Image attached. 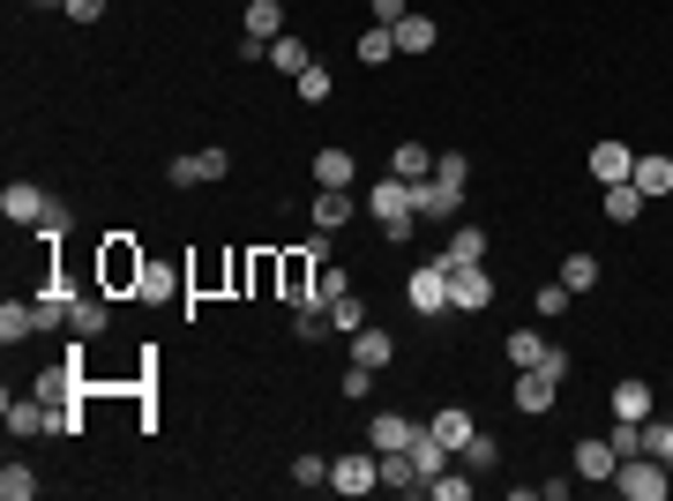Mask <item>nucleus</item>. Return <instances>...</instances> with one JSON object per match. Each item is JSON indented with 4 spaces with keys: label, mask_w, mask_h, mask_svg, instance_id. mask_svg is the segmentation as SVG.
<instances>
[{
    "label": "nucleus",
    "mask_w": 673,
    "mask_h": 501,
    "mask_svg": "<svg viewBox=\"0 0 673 501\" xmlns=\"http://www.w3.org/2000/svg\"><path fill=\"white\" fill-rule=\"evenodd\" d=\"M367 217L381 225V240H389V248H404V240H412V225H420V209H412V180H397V172H389V180H375Z\"/></svg>",
    "instance_id": "f257e3e1"
},
{
    "label": "nucleus",
    "mask_w": 673,
    "mask_h": 501,
    "mask_svg": "<svg viewBox=\"0 0 673 501\" xmlns=\"http://www.w3.org/2000/svg\"><path fill=\"white\" fill-rule=\"evenodd\" d=\"M614 494H629V501H666V494H673V464H659L651 449H636V457L614 464Z\"/></svg>",
    "instance_id": "f03ea898"
},
{
    "label": "nucleus",
    "mask_w": 673,
    "mask_h": 501,
    "mask_svg": "<svg viewBox=\"0 0 673 501\" xmlns=\"http://www.w3.org/2000/svg\"><path fill=\"white\" fill-rule=\"evenodd\" d=\"M142 262H150V254L135 248L127 232H113V240L98 248V293H105V299H113V293H135V285H142Z\"/></svg>",
    "instance_id": "7ed1b4c3"
},
{
    "label": "nucleus",
    "mask_w": 673,
    "mask_h": 501,
    "mask_svg": "<svg viewBox=\"0 0 673 501\" xmlns=\"http://www.w3.org/2000/svg\"><path fill=\"white\" fill-rule=\"evenodd\" d=\"M569 382V352H554L547 367H516V412H554V389Z\"/></svg>",
    "instance_id": "20e7f679"
},
{
    "label": "nucleus",
    "mask_w": 673,
    "mask_h": 501,
    "mask_svg": "<svg viewBox=\"0 0 673 501\" xmlns=\"http://www.w3.org/2000/svg\"><path fill=\"white\" fill-rule=\"evenodd\" d=\"M404 307H412V315H426V322H434V315H449V270H442V254H434V262H420V270L404 277Z\"/></svg>",
    "instance_id": "39448f33"
},
{
    "label": "nucleus",
    "mask_w": 673,
    "mask_h": 501,
    "mask_svg": "<svg viewBox=\"0 0 673 501\" xmlns=\"http://www.w3.org/2000/svg\"><path fill=\"white\" fill-rule=\"evenodd\" d=\"M0 217H8V225H45V217H53V195H45L38 180H8V187H0Z\"/></svg>",
    "instance_id": "423d86ee"
},
{
    "label": "nucleus",
    "mask_w": 673,
    "mask_h": 501,
    "mask_svg": "<svg viewBox=\"0 0 673 501\" xmlns=\"http://www.w3.org/2000/svg\"><path fill=\"white\" fill-rule=\"evenodd\" d=\"M449 307H457V315H479V307H494V270H487V262H471V270H449Z\"/></svg>",
    "instance_id": "0eeeda50"
},
{
    "label": "nucleus",
    "mask_w": 673,
    "mask_h": 501,
    "mask_svg": "<svg viewBox=\"0 0 673 501\" xmlns=\"http://www.w3.org/2000/svg\"><path fill=\"white\" fill-rule=\"evenodd\" d=\"M330 487H336V494H375V487H381V457H375V449L336 457V464H330Z\"/></svg>",
    "instance_id": "6e6552de"
},
{
    "label": "nucleus",
    "mask_w": 673,
    "mask_h": 501,
    "mask_svg": "<svg viewBox=\"0 0 673 501\" xmlns=\"http://www.w3.org/2000/svg\"><path fill=\"white\" fill-rule=\"evenodd\" d=\"M315 270H322V262H315L307 248L277 254V285H285V299H293V307H307V299H315Z\"/></svg>",
    "instance_id": "1a4fd4ad"
},
{
    "label": "nucleus",
    "mask_w": 673,
    "mask_h": 501,
    "mask_svg": "<svg viewBox=\"0 0 673 501\" xmlns=\"http://www.w3.org/2000/svg\"><path fill=\"white\" fill-rule=\"evenodd\" d=\"M367 442H375V457H389V449H412V442H420V419L375 412V419H367Z\"/></svg>",
    "instance_id": "9d476101"
},
{
    "label": "nucleus",
    "mask_w": 673,
    "mask_h": 501,
    "mask_svg": "<svg viewBox=\"0 0 673 501\" xmlns=\"http://www.w3.org/2000/svg\"><path fill=\"white\" fill-rule=\"evenodd\" d=\"M412 209H420L426 225H434V217H457L464 187H449V180H412Z\"/></svg>",
    "instance_id": "9b49d317"
},
{
    "label": "nucleus",
    "mask_w": 673,
    "mask_h": 501,
    "mask_svg": "<svg viewBox=\"0 0 673 501\" xmlns=\"http://www.w3.org/2000/svg\"><path fill=\"white\" fill-rule=\"evenodd\" d=\"M352 360H360V367H389V360H397V337L381 330V322H360V330H352Z\"/></svg>",
    "instance_id": "f8f14e48"
},
{
    "label": "nucleus",
    "mask_w": 673,
    "mask_h": 501,
    "mask_svg": "<svg viewBox=\"0 0 673 501\" xmlns=\"http://www.w3.org/2000/svg\"><path fill=\"white\" fill-rule=\"evenodd\" d=\"M180 277H187V270H172V262H142L135 299H142V307H166V299H180Z\"/></svg>",
    "instance_id": "ddd939ff"
},
{
    "label": "nucleus",
    "mask_w": 673,
    "mask_h": 501,
    "mask_svg": "<svg viewBox=\"0 0 673 501\" xmlns=\"http://www.w3.org/2000/svg\"><path fill=\"white\" fill-rule=\"evenodd\" d=\"M352 180H360V158H352V150H315V187H352Z\"/></svg>",
    "instance_id": "4468645a"
},
{
    "label": "nucleus",
    "mask_w": 673,
    "mask_h": 501,
    "mask_svg": "<svg viewBox=\"0 0 673 501\" xmlns=\"http://www.w3.org/2000/svg\"><path fill=\"white\" fill-rule=\"evenodd\" d=\"M471 262H487V232H479V225H457L449 248H442V270H471Z\"/></svg>",
    "instance_id": "2eb2a0df"
},
{
    "label": "nucleus",
    "mask_w": 673,
    "mask_h": 501,
    "mask_svg": "<svg viewBox=\"0 0 673 501\" xmlns=\"http://www.w3.org/2000/svg\"><path fill=\"white\" fill-rule=\"evenodd\" d=\"M105 322H113V307H105V293H90V299H68V337H105Z\"/></svg>",
    "instance_id": "dca6fc26"
},
{
    "label": "nucleus",
    "mask_w": 673,
    "mask_h": 501,
    "mask_svg": "<svg viewBox=\"0 0 673 501\" xmlns=\"http://www.w3.org/2000/svg\"><path fill=\"white\" fill-rule=\"evenodd\" d=\"M651 405H659V389H651L643 375L614 382V419H651Z\"/></svg>",
    "instance_id": "f3484780"
},
{
    "label": "nucleus",
    "mask_w": 673,
    "mask_h": 501,
    "mask_svg": "<svg viewBox=\"0 0 673 501\" xmlns=\"http://www.w3.org/2000/svg\"><path fill=\"white\" fill-rule=\"evenodd\" d=\"M502 352H509V367H547V360H554V344L539 330H509Z\"/></svg>",
    "instance_id": "a211bd4d"
},
{
    "label": "nucleus",
    "mask_w": 673,
    "mask_h": 501,
    "mask_svg": "<svg viewBox=\"0 0 673 501\" xmlns=\"http://www.w3.org/2000/svg\"><path fill=\"white\" fill-rule=\"evenodd\" d=\"M629 172H636L629 143H598V150H591V180H606V187H614V180H629Z\"/></svg>",
    "instance_id": "6ab92c4d"
},
{
    "label": "nucleus",
    "mask_w": 673,
    "mask_h": 501,
    "mask_svg": "<svg viewBox=\"0 0 673 501\" xmlns=\"http://www.w3.org/2000/svg\"><path fill=\"white\" fill-rule=\"evenodd\" d=\"M614 442L606 434H591V442H577V479H614Z\"/></svg>",
    "instance_id": "aec40b11"
},
{
    "label": "nucleus",
    "mask_w": 673,
    "mask_h": 501,
    "mask_svg": "<svg viewBox=\"0 0 673 501\" xmlns=\"http://www.w3.org/2000/svg\"><path fill=\"white\" fill-rule=\"evenodd\" d=\"M352 187H315V225H322V232H336V225H352Z\"/></svg>",
    "instance_id": "412c9836"
},
{
    "label": "nucleus",
    "mask_w": 673,
    "mask_h": 501,
    "mask_svg": "<svg viewBox=\"0 0 673 501\" xmlns=\"http://www.w3.org/2000/svg\"><path fill=\"white\" fill-rule=\"evenodd\" d=\"M449 457H457V449H449L434 426H420V442H412V471H420V479H434V471H449Z\"/></svg>",
    "instance_id": "4be33fe9"
},
{
    "label": "nucleus",
    "mask_w": 673,
    "mask_h": 501,
    "mask_svg": "<svg viewBox=\"0 0 673 501\" xmlns=\"http://www.w3.org/2000/svg\"><path fill=\"white\" fill-rule=\"evenodd\" d=\"M270 68H277V76H307V68H315V53H307V45L293 38V31H285V38H270Z\"/></svg>",
    "instance_id": "5701e85b"
},
{
    "label": "nucleus",
    "mask_w": 673,
    "mask_h": 501,
    "mask_svg": "<svg viewBox=\"0 0 673 501\" xmlns=\"http://www.w3.org/2000/svg\"><path fill=\"white\" fill-rule=\"evenodd\" d=\"M45 426H53V405H38V397L15 405V397H8V434H15V442H23V434H45Z\"/></svg>",
    "instance_id": "b1692460"
},
{
    "label": "nucleus",
    "mask_w": 673,
    "mask_h": 501,
    "mask_svg": "<svg viewBox=\"0 0 673 501\" xmlns=\"http://www.w3.org/2000/svg\"><path fill=\"white\" fill-rule=\"evenodd\" d=\"M643 203H651V195H643L636 180H614V187H606V217H614V225H636Z\"/></svg>",
    "instance_id": "393cba45"
},
{
    "label": "nucleus",
    "mask_w": 673,
    "mask_h": 501,
    "mask_svg": "<svg viewBox=\"0 0 673 501\" xmlns=\"http://www.w3.org/2000/svg\"><path fill=\"white\" fill-rule=\"evenodd\" d=\"M248 38H285V0H248Z\"/></svg>",
    "instance_id": "a878e982"
},
{
    "label": "nucleus",
    "mask_w": 673,
    "mask_h": 501,
    "mask_svg": "<svg viewBox=\"0 0 673 501\" xmlns=\"http://www.w3.org/2000/svg\"><path fill=\"white\" fill-rule=\"evenodd\" d=\"M381 60H397V31H389V23H367V31H360V68H381Z\"/></svg>",
    "instance_id": "bb28decb"
},
{
    "label": "nucleus",
    "mask_w": 673,
    "mask_h": 501,
    "mask_svg": "<svg viewBox=\"0 0 673 501\" xmlns=\"http://www.w3.org/2000/svg\"><path fill=\"white\" fill-rule=\"evenodd\" d=\"M389 172H397V180H426V172H434V150H426V143H397V150H389Z\"/></svg>",
    "instance_id": "cd10ccee"
},
{
    "label": "nucleus",
    "mask_w": 673,
    "mask_h": 501,
    "mask_svg": "<svg viewBox=\"0 0 673 501\" xmlns=\"http://www.w3.org/2000/svg\"><path fill=\"white\" fill-rule=\"evenodd\" d=\"M426 426H434V434H442V442H449L457 457H464V442L479 434V426H471V412H464V405H449V412H434V419H426Z\"/></svg>",
    "instance_id": "c85d7f7f"
},
{
    "label": "nucleus",
    "mask_w": 673,
    "mask_h": 501,
    "mask_svg": "<svg viewBox=\"0 0 673 501\" xmlns=\"http://www.w3.org/2000/svg\"><path fill=\"white\" fill-rule=\"evenodd\" d=\"M569 307H577V293H569L561 277H554V285H539V293H532V315H539V322H561Z\"/></svg>",
    "instance_id": "c756f323"
},
{
    "label": "nucleus",
    "mask_w": 673,
    "mask_h": 501,
    "mask_svg": "<svg viewBox=\"0 0 673 501\" xmlns=\"http://www.w3.org/2000/svg\"><path fill=\"white\" fill-rule=\"evenodd\" d=\"M643 195H673V158H636V172H629Z\"/></svg>",
    "instance_id": "7c9ffc66"
},
{
    "label": "nucleus",
    "mask_w": 673,
    "mask_h": 501,
    "mask_svg": "<svg viewBox=\"0 0 673 501\" xmlns=\"http://www.w3.org/2000/svg\"><path fill=\"white\" fill-rule=\"evenodd\" d=\"M381 487H397V494H412V487H426L420 471H412V449H389V457H381Z\"/></svg>",
    "instance_id": "2f4dec72"
},
{
    "label": "nucleus",
    "mask_w": 673,
    "mask_h": 501,
    "mask_svg": "<svg viewBox=\"0 0 673 501\" xmlns=\"http://www.w3.org/2000/svg\"><path fill=\"white\" fill-rule=\"evenodd\" d=\"M31 494H38V471L8 457V464H0V501H31Z\"/></svg>",
    "instance_id": "473e14b6"
},
{
    "label": "nucleus",
    "mask_w": 673,
    "mask_h": 501,
    "mask_svg": "<svg viewBox=\"0 0 673 501\" xmlns=\"http://www.w3.org/2000/svg\"><path fill=\"white\" fill-rule=\"evenodd\" d=\"M397 31V53H426L434 45V15H404V23H389Z\"/></svg>",
    "instance_id": "72a5a7b5"
},
{
    "label": "nucleus",
    "mask_w": 673,
    "mask_h": 501,
    "mask_svg": "<svg viewBox=\"0 0 673 501\" xmlns=\"http://www.w3.org/2000/svg\"><path fill=\"white\" fill-rule=\"evenodd\" d=\"M31 330H38V315H31L23 299H8V307H0V337H8V344H23Z\"/></svg>",
    "instance_id": "f704fd0d"
},
{
    "label": "nucleus",
    "mask_w": 673,
    "mask_h": 501,
    "mask_svg": "<svg viewBox=\"0 0 673 501\" xmlns=\"http://www.w3.org/2000/svg\"><path fill=\"white\" fill-rule=\"evenodd\" d=\"M561 285H569V293H591V285H598V254H569V262H561Z\"/></svg>",
    "instance_id": "c9c22d12"
},
{
    "label": "nucleus",
    "mask_w": 673,
    "mask_h": 501,
    "mask_svg": "<svg viewBox=\"0 0 673 501\" xmlns=\"http://www.w3.org/2000/svg\"><path fill=\"white\" fill-rule=\"evenodd\" d=\"M322 330H330L322 299H315V307H293V337H299V344H322Z\"/></svg>",
    "instance_id": "e433bc0d"
},
{
    "label": "nucleus",
    "mask_w": 673,
    "mask_h": 501,
    "mask_svg": "<svg viewBox=\"0 0 673 501\" xmlns=\"http://www.w3.org/2000/svg\"><path fill=\"white\" fill-rule=\"evenodd\" d=\"M31 315H38V330H68V293H38Z\"/></svg>",
    "instance_id": "4c0bfd02"
},
{
    "label": "nucleus",
    "mask_w": 673,
    "mask_h": 501,
    "mask_svg": "<svg viewBox=\"0 0 673 501\" xmlns=\"http://www.w3.org/2000/svg\"><path fill=\"white\" fill-rule=\"evenodd\" d=\"M322 315H330V330H344V337H352V330H360V322H367V307H360V299H352V293H344V299H330Z\"/></svg>",
    "instance_id": "58836bf2"
},
{
    "label": "nucleus",
    "mask_w": 673,
    "mask_h": 501,
    "mask_svg": "<svg viewBox=\"0 0 673 501\" xmlns=\"http://www.w3.org/2000/svg\"><path fill=\"white\" fill-rule=\"evenodd\" d=\"M293 487H330V457H315V449L293 457Z\"/></svg>",
    "instance_id": "ea45409f"
},
{
    "label": "nucleus",
    "mask_w": 673,
    "mask_h": 501,
    "mask_svg": "<svg viewBox=\"0 0 673 501\" xmlns=\"http://www.w3.org/2000/svg\"><path fill=\"white\" fill-rule=\"evenodd\" d=\"M426 494H434V501H471V479H464V471H434Z\"/></svg>",
    "instance_id": "a19ab883"
},
{
    "label": "nucleus",
    "mask_w": 673,
    "mask_h": 501,
    "mask_svg": "<svg viewBox=\"0 0 673 501\" xmlns=\"http://www.w3.org/2000/svg\"><path fill=\"white\" fill-rule=\"evenodd\" d=\"M293 90L307 98V105H330V90H336V83H330V68H307V76H299Z\"/></svg>",
    "instance_id": "79ce46f5"
},
{
    "label": "nucleus",
    "mask_w": 673,
    "mask_h": 501,
    "mask_svg": "<svg viewBox=\"0 0 673 501\" xmlns=\"http://www.w3.org/2000/svg\"><path fill=\"white\" fill-rule=\"evenodd\" d=\"M225 172H232V158H225V150H195V180H203V187H210V180H225Z\"/></svg>",
    "instance_id": "37998d69"
},
{
    "label": "nucleus",
    "mask_w": 673,
    "mask_h": 501,
    "mask_svg": "<svg viewBox=\"0 0 673 501\" xmlns=\"http://www.w3.org/2000/svg\"><path fill=\"white\" fill-rule=\"evenodd\" d=\"M336 389H344V397H352V405H360V397H367V389H375V367H360V360H352V367H344V382H336Z\"/></svg>",
    "instance_id": "c03bdc74"
},
{
    "label": "nucleus",
    "mask_w": 673,
    "mask_h": 501,
    "mask_svg": "<svg viewBox=\"0 0 673 501\" xmlns=\"http://www.w3.org/2000/svg\"><path fill=\"white\" fill-rule=\"evenodd\" d=\"M494 457H502V449H494V434H471V442H464V464H471V471H487Z\"/></svg>",
    "instance_id": "a18cd8bd"
},
{
    "label": "nucleus",
    "mask_w": 673,
    "mask_h": 501,
    "mask_svg": "<svg viewBox=\"0 0 673 501\" xmlns=\"http://www.w3.org/2000/svg\"><path fill=\"white\" fill-rule=\"evenodd\" d=\"M248 285H254V293H270V285H277V254H254V262H248Z\"/></svg>",
    "instance_id": "49530a36"
},
{
    "label": "nucleus",
    "mask_w": 673,
    "mask_h": 501,
    "mask_svg": "<svg viewBox=\"0 0 673 501\" xmlns=\"http://www.w3.org/2000/svg\"><path fill=\"white\" fill-rule=\"evenodd\" d=\"M344 293H352V277H344V270H322V285H315V299L330 307V299H344Z\"/></svg>",
    "instance_id": "de8ad7c7"
},
{
    "label": "nucleus",
    "mask_w": 673,
    "mask_h": 501,
    "mask_svg": "<svg viewBox=\"0 0 673 501\" xmlns=\"http://www.w3.org/2000/svg\"><path fill=\"white\" fill-rule=\"evenodd\" d=\"M434 180H449V187H464V180H471V166H464V150H449V158L434 166Z\"/></svg>",
    "instance_id": "09e8293b"
},
{
    "label": "nucleus",
    "mask_w": 673,
    "mask_h": 501,
    "mask_svg": "<svg viewBox=\"0 0 673 501\" xmlns=\"http://www.w3.org/2000/svg\"><path fill=\"white\" fill-rule=\"evenodd\" d=\"M38 240H45V248H60V240H68V209H60V203H53V217L38 225Z\"/></svg>",
    "instance_id": "8fccbe9b"
},
{
    "label": "nucleus",
    "mask_w": 673,
    "mask_h": 501,
    "mask_svg": "<svg viewBox=\"0 0 673 501\" xmlns=\"http://www.w3.org/2000/svg\"><path fill=\"white\" fill-rule=\"evenodd\" d=\"M412 15V0H375V23H404Z\"/></svg>",
    "instance_id": "3c124183"
},
{
    "label": "nucleus",
    "mask_w": 673,
    "mask_h": 501,
    "mask_svg": "<svg viewBox=\"0 0 673 501\" xmlns=\"http://www.w3.org/2000/svg\"><path fill=\"white\" fill-rule=\"evenodd\" d=\"M60 15H76V23H98V15H105V0H68Z\"/></svg>",
    "instance_id": "603ef678"
},
{
    "label": "nucleus",
    "mask_w": 673,
    "mask_h": 501,
    "mask_svg": "<svg viewBox=\"0 0 673 501\" xmlns=\"http://www.w3.org/2000/svg\"><path fill=\"white\" fill-rule=\"evenodd\" d=\"M23 8H68V0H23Z\"/></svg>",
    "instance_id": "864d4df0"
}]
</instances>
